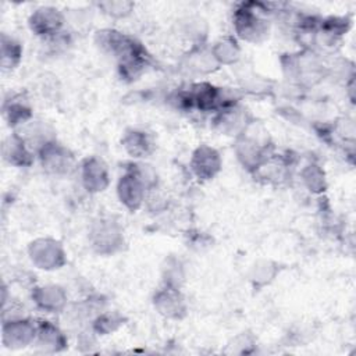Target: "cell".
I'll list each match as a JSON object with an SVG mask.
<instances>
[{
  "mask_svg": "<svg viewBox=\"0 0 356 356\" xmlns=\"http://www.w3.org/2000/svg\"><path fill=\"white\" fill-rule=\"evenodd\" d=\"M145 193V184L140 178L132 171L124 177H121L118 185V195L121 202L131 210H135L140 206Z\"/></svg>",
  "mask_w": 356,
  "mask_h": 356,
  "instance_id": "obj_4",
  "label": "cell"
},
{
  "mask_svg": "<svg viewBox=\"0 0 356 356\" xmlns=\"http://www.w3.org/2000/svg\"><path fill=\"white\" fill-rule=\"evenodd\" d=\"M36 303L49 310H56L60 305H63V292L57 286H44L36 291L35 293Z\"/></svg>",
  "mask_w": 356,
  "mask_h": 356,
  "instance_id": "obj_9",
  "label": "cell"
},
{
  "mask_svg": "<svg viewBox=\"0 0 356 356\" xmlns=\"http://www.w3.org/2000/svg\"><path fill=\"white\" fill-rule=\"evenodd\" d=\"M21 57V47L13 39H7L3 36L1 42V65L3 68H14L15 64L19 61Z\"/></svg>",
  "mask_w": 356,
  "mask_h": 356,
  "instance_id": "obj_10",
  "label": "cell"
},
{
  "mask_svg": "<svg viewBox=\"0 0 356 356\" xmlns=\"http://www.w3.org/2000/svg\"><path fill=\"white\" fill-rule=\"evenodd\" d=\"M82 181L88 191H103L108 184L107 168L97 159H88L82 164Z\"/></svg>",
  "mask_w": 356,
  "mask_h": 356,
  "instance_id": "obj_5",
  "label": "cell"
},
{
  "mask_svg": "<svg viewBox=\"0 0 356 356\" xmlns=\"http://www.w3.org/2000/svg\"><path fill=\"white\" fill-rule=\"evenodd\" d=\"M102 8H104L106 13H108L113 17H124L127 14H129L131 8H132V3H127V1H108V3H102L100 4Z\"/></svg>",
  "mask_w": 356,
  "mask_h": 356,
  "instance_id": "obj_12",
  "label": "cell"
},
{
  "mask_svg": "<svg viewBox=\"0 0 356 356\" xmlns=\"http://www.w3.org/2000/svg\"><path fill=\"white\" fill-rule=\"evenodd\" d=\"M40 160L43 168L54 174L68 172L72 167V156L70 152L54 142H46L40 149Z\"/></svg>",
  "mask_w": 356,
  "mask_h": 356,
  "instance_id": "obj_3",
  "label": "cell"
},
{
  "mask_svg": "<svg viewBox=\"0 0 356 356\" xmlns=\"http://www.w3.org/2000/svg\"><path fill=\"white\" fill-rule=\"evenodd\" d=\"M124 146L127 147V150L135 156V157H143L145 154H147L150 152L152 143L149 142L147 136L143 132H138L134 131L131 134H128L124 139Z\"/></svg>",
  "mask_w": 356,
  "mask_h": 356,
  "instance_id": "obj_8",
  "label": "cell"
},
{
  "mask_svg": "<svg viewBox=\"0 0 356 356\" xmlns=\"http://www.w3.org/2000/svg\"><path fill=\"white\" fill-rule=\"evenodd\" d=\"M4 154L13 164H29L31 163V154L25 147V142L19 136L10 138V143L4 146Z\"/></svg>",
  "mask_w": 356,
  "mask_h": 356,
  "instance_id": "obj_7",
  "label": "cell"
},
{
  "mask_svg": "<svg viewBox=\"0 0 356 356\" xmlns=\"http://www.w3.org/2000/svg\"><path fill=\"white\" fill-rule=\"evenodd\" d=\"M267 13L261 3H243L234 14V25L236 33L245 40L257 42L268 32L267 19L260 14Z\"/></svg>",
  "mask_w": 356,
  "mask_h": 356,
  "instance_id": "obj_1",
  "label": "cell"
},
{
  "mask_svg": "<svg viewBox=\"0 0 356 356\" xmlns=\"http://www.w3.org/2000/svg\"><path fill=\"white\" fill-rule=\"evenodd\" d=\"M4 115L8 118L11 125L21 122L24 124L31 117V110L25 104L11 100L10 103L4 104Z\"/></svg>",
  "mask_w": 356,
  "mask_h": 356,
  "instance_id": "obj_11",
  "label": "cell"
},
{
  "mask_svg": "<svg viewBox=\"0 0 356 356\" xmlns=\"http://www.w3.org/2000/svg\"><path fill=\"white\" fill-rule=\"evenodd\" d=\"M64 24V17L54 7H40L29 18L31 29L36 35L54 36L60 32Z\"/></svg>",
  "mask_w": 356,
  "mask_h": 356,
  "instance_id": "obj_2",
  "label": "cell"
},
{
  "mask_svg": "<svg viewBox=\"0 0 356 356\" xmlns=\"http://www.w3.org/2000/svg\"><path fill=\"white\" fill-rule=\"evenodd\" d=\"M192 168L199 178L209 179L220 170V157L214 149L207 146L199 147L192 160Z\"/></svg>",
  "mask_w": 356,
  "mask_h": 356,
  "instance_id": "obj_6",
  "label": "cell"
}]
</instances>
